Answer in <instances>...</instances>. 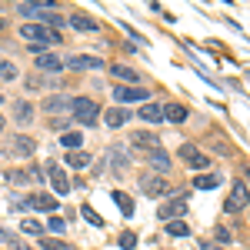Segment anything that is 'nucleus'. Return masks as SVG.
Masks as SVG:
<instances>
[{
	"label": "nucleus",
	"instance_id": "f257e3e1",
	"mask_svg": "<svg viewBox=\"0 0 250 250\" xmlns=\"http://www.w3.org/2000/svg\"><path fill=\"white\" fill-rule=\"evenodd\" d=\"M20 37L27 40L34 50H43V47H54V43H60V34L57 30H47L43 23H20Z\"/></svg>",
	"mask_w": 250,
	"mask_h": 250
},
{
	"label": "nucleus",
	"instance_id": "f03ea898",
	"mask_svg": "<svg viewBox=\"0 0 250 250\" xmlns=\"http://www.w3.org/2000/svg\"><path fill=\"white\" fill-rule=\"evenodd\" d=\"M70 117L80 127H94V124H100V104L94 97H74L70 100Z\"/></svg>",
	"mask_w": 250,
	"mask_h": 250
},
{
	"label": "nucleus",
	"instance_id": "7ed1b4c3",
	"mask_svg": "<svg viewBox=\"0 0 250 250\" xmlns=\"http://www.w3.org/2000/svg\"><path fill=\"white\" fill-rule=\"evenodd\" d=\"M114 100H117V107H127V104H147V100H150V90H147V87H127V83H117V87H114Z\"/></svg>",
	"mask_w": 250,
	"mask_h": 250
},
{
	"label": "nucleus",
	"instance_id": "20e7f679",
	"mask_svg": "<svg viewBox=\"0 0 250 250\" xmlns=\"http://www.w3.org/2000/svg\"><path fill=\"white\" fill-rule=\"evenodd\" d=\"M177 154H180V160H184L190 170H207V167H210V157L204 154L197 144H180V150H177Z\"/></svg>",
	"mask_w": 250,
	"mask_h": 250
},
{
	"label": "nucleus",
	"instance_id": "39448f33",
	"mask_svg": "<svg viewBox=\"0 0 250 250\" xmlns=\"http://www.w3.org/2000/svg\"><path fill=\"white\" fill-rule=\"evenodd\" d=\"M137 187H140V193H147V197H167L170 193V184L160 173H140Z\"/></svg>",
	"mask_w": 250,
	"mask_h": 250
},
{
	"label": "nucleus",
	"instance_id": "423d86ee",
	"mask_svg": "<svg viewBox=\"0 0 250 250\" xmlns=\"http://www.w3.org/2000/svg\"><path fill=\"white\" fill-rule=\"evenodd\" d=\"M47 180H50V187H54V197H67L70 193V177L67 170L54 164V160H47Z\"/></svg>",
	"mask_w": 250,
	"mask_h": 250
},
{
	"label": "nucleus",
	"instance_id": "0eeeda50",
	"mask_svg": "<svg viewBox=\"0 0 250 250\" xmlns=\"http://www.w3.org/2000/svg\"><path fill=\"white\" fill-rule=\"evenodd\" d=\"M250 207V190H247V184H233V190L227 193V204H224V210L227 213H240V210H247Z\"/></svg>",
	"mask_w": 250,
	"mask_h": 250
},
{
	"label": "nucleus",
	"instance_id": "6e6552de",
	"mask_svg": "<svg viewBox=\"0 0 250 250\" xmlns=\"http://www.w3.org/2000/svg\"><path fill=\"white\" fill-rule=\"evenodd\" d=\"M184 213H187V200H184V197H170V200H164V204L157 207V217H160L164 224H170V220L184 217Z\"/></svg>",
	"mask_w": 250,
	"mask_h": 250
},
{
	"label": "nucleus",
	"instance_id": "1a4fd4ad",
	"mask_svg": "<svg viewBox=\"0 0 250 250\" xmlns=\"http://www.w3.org/2000/svg\"><path fill=\"white\" fill-rule=\"evenodd\" d=\"M130 147L140 150V154H154V150H160V137L150 134V130H134L130 134Z\"/></svg>",
	"mask_w": 250,
	"mask_h": 250
},
{
	"label": "nucleus",
	"instance_id": "9d476101",
	"mask_svg": "<svg viewBox=\"0 0 250 250\" xmlns=\"http://www.w3.org/2000/svg\"><path fill=\"white\" fill-rule=\"evenodd\" d=\"M67 23H70L74 30H80V34H97V30H100V23H97L90 14H83V10H74V14L67 17Z\"/></svg>",
	"mask_w": 250,
	"mask_h": 250
},
{
	"label": "nucleus",
	"instance_id": "9b49d317",
	"mask_svg": "<svg viewBox=\"0 0 250 250\" xmlns=\"http://www.w3.org/2000/svg\"><path fill=\"white\" fill-rule=\"evenodd\" d=\"M63 67L70 70H100L104 67V57H90V54H77V57H67Z\"/></svg>",
	"mask_w": 250,
	"mask_h": 250
},
{
	"label": "nucleus",
	"instance_id": "f8f14e48",
	"mask_svg": "<svg viewBox=\"0 0 250 250\" xmlns=\"http://www.w3.org/2000/svg\"><path fill=\"white\" fill-rule=\"evenodd\" d=\"M27 204H30L34 210H43V213L57 210V197H54V193H43V190H34L30 197H27Z\"/></svg>",
	"mask_w": 250,
	"mask_h": 250
},
{
	"label": "nucleus",
	"instance_id": "ddd939ff",
	"mask_svg": "<svg viewBox=\"0 0 250 250\" xmlns=\"http://www.w3.org/2000/svg\"><path fill=\"white\" fill-rule=\"evenodd\" d=\"M70 100L74 97H67V94H50L43 100V110L47 114H70Z\"/></svg>",
	"mask_w": 250,
	"mask_h": 250
},
{
	"label": "nucleus",
	"instance_id": "4468645a",
	"mask_svg": "<svg viewBox=\"0 0 250 250\" xmlns=\"http://www.w3.org/2000/svg\"><path fill=\"white\" fill-rule=\"evenodd\" d=\"M127 120H130V110H127V107H110V110H104V124H107L110 130H120Z\"/></svg>",
	"mask_w": 250,
	"mask_h": 250
},
{
	"label": "nucleus",
	"instance_id": "2eb2a0df",
	"mask_svg": "<svg viewBox=\"0 0 250 250\" xmlns=\"http://www.w3.org/2000/svg\"><path fill=\"white\" fill-rule=\"evenodd\" d=\"M60 67H63V60H60L57 54H47V50H43V54L37 57V70H40V74H47V77H54Z\"/></svg>",
	"mask_w": 250,
	"mask_h": 250
},
{
	"label": "nucleus",
	"instance_id": "dca6fc26",
	"mask_svg": "<svg viewBox=\"0 0 250 250\" xmlns=\"http://www.w3.org/2000/svg\"><path fill=\"white\" fill-rule=\"evenodd\" d=\"M14 124H17V127H27V124H34V104H27V100H17V104H14Z\"/></svg>",
	"mask_w": 250,
	"mask_h": 250
},
{
	"label": "nucleus",
	"instance_id": "f3484780",
	"mask_svg": "<svg viewBox=\"0 0 250 250\" xmlns=\"http://www.w3.org/2000/svg\"><path fill=\"white\" fill-rule=\"evenodd\" d=\"M137 114H140V120H147V124H160V120H167V117H164V107L154 104V100H147Z\"/></svg>",
	"mask_w": 250,
	"mask_h": 250
},
{
	"label": "nucleus",
	"instance_id": "a211bd4d",
	"mask_svg": "<svg viewBox=\"0 0 250 250\" xmlns=\"http://www.w3.org/2000/svg\"><path fill=\"white\" fill-rule=\"evenodd\" d=\"M147 164H150V170H157L160 177H164V173H167V170L173 167V164H170V157L164 154V150H154V154H147Z\"/></svg>",
	"mask_w": 250,
	"mask_h": 250
},
{
	"label": "nucleus",
	"instance_id": "6ab92c4d",
	"mask_svg": "<svg viewBox=\"0 0 250 250\" xmlns=\"http://www.w3.org/2000/svg\"><path fill=\"white\" fill-rule=\"evenodd\" d=\"M90 164H94V160H90L87 150H70V154H67V167H70V170H87Z\"/></svg>",
	"mask_w": 250,
	"mask_h": 250
},
{
	"label": "nucleus",
	"instance_id": "aec40b11",
	"mask_svg": "<svg viewBox=\"0 0 250 250\" xmlns=\"http://www.w3.org/2000/svg\"><path fill=\"white\" fill-rule=\"evenodd\" d=\"M110 74H114L117 80H130V87L140 83V74H137L134 67H127V63H114V67H110Z\"/></svg>",
	"mask_w": 250,
	"mask_h": 250
},
{
	"label": "nucleus",
	"instance_id": "412c9836",
	"mask_svg": "<svg viewBox=\"0 0 250 250\" xmlns=\"http://www.w3.org/2000/svg\"><path fill=\"white\" fill-rule=\"evenodd\" d=\"M10 150L14 154H20V157H30L34 150H37V144H34V137H14V144H10Z\"/></svg>",
	"mask_w": 250,
	"mask_h": 250
},
{
	"label": "nucleus",
	"instance_id": "4be33fe9",
	"mask_svg": "<svg viewBox=\"0 0 250 250\" xmlns=\"http://www.w3.org/2000/svg\"><path fill=\"white\" fill-rule=\"evenodd\" d=\"M220 184H224V177H220V173H200V177L193 180V187H197V190H213V187H220Z\"/></svg>",
	"mask_w": 250,
	"mask_h": 250
},
{
	"label": "nucleus",
	"instance_id": "5701e85b",
	"mask_svg": "<svg viewBox=\"0 0 250 250\" xmlns=\"http://www.w3.org/2000/svg\"><path fill=\"white\" fill-rule=\"evenodd\" d=\"M187 114H190V110H187L184 104H167V107H164V117H167L170 124H184Z\"/></svg>",
	"mask_w": 250,
	"mask_h": 250
},
{
	"label": "nucleus",
	"instance_id": "b1692460",
	"mask_svg": "<svg viewBox=\"0 0 250 250\" xmlns=\"http://www.w3.org/2000/svg\"><path fill=\"white\" fill-rule=\"evenodd\" d=\"M60 147H67V154H70V150H80V147H83V134H80V130L60 134Z\"/></svg>",
	"mask_w": 250,
	"mask_h": 250
},
{
	"label": "nucleus",
	"instance_id": "393cba45",
	"mask_svg": "<svg viewBox=\"0 0 250 250\" xmlns=\"http://www.w3.org/2000/svg\"><path fill=\"white\" fill-rule=\"evenodd\" d=\"M57 83H60V80H54V77H43V74H30L23 87H27V90H43V87H57Z\"/></svg>",
	"mask_w": 250,
	"mask_h": 250
},
{
	"label": "nucleus",
	"instance_id": "a878e982",
	"mask_svg": "<svg viewBox=\"0 0 250 250\" xmlns=\"http://www.w3.org/2000/svg\"><path fill=\"white\" fill-rule=\"evenodd\" d=\"M110 197H114V204L120 207V213H124V217H134V200H130L124 190H114Z\"/></svg>",
	"mask_w": 250,
	"mask_h": 250
},
{
	"label": "nucleus",
	"instance_id": "bb28decb",
	"mask_svg": "<svg viewBox=\"0 0 250 250\" xmlns=\"http://www.w3.org/2000/svg\"><path fill=\"white\" fill-rule=\"evenodd\" d=\"M17 77H20L17 63H14V60H7V57H0V80H17Z\"/></svg>",
	"mask_w": 250,
	"mask_h": 250
},
{
	"label": "nucleus",
	"instance_id": "cd10ccee",
	"mask_svg": "<svg viewBox=\"0 0 250 250\" xmlns=\"http://www.w3.org/2000/svg\"><path fill=\"white\" fill-rule=\"evenodd\" d=\"M20 230L30 233V237H43V224H40L37 217H27V220H20Z\"/></svg>",
	"mask_w": 250,
	"mask_h": 250
},
{
	"label": "nucleus",
	"instance_id": "c85d7f7f",
	"mask_svg": "<svg viewBox=\"0 0 250 250\" xmlns=\"http://www.w3.org/2000/svg\"><path fill=\"white\" fill-rule=\"evenodd\" d=\"M40 250H74V247L63 244L60 237H43V240H40Z\"/></svg>",
	"mask_w": 250,
	"mask_h": 250
},
{
	"label": "nucleus",
	"instance_id": "c756f323",
	"mask_svg": "<svg viewBox=\"0 0 250 250\" xmlns=\"http://www.w3.org/2000/svg\"><path fill=\"white\" fill-rule=\"evenodd\" d=\"M167 233H170V237H187L190 227H187V220H170V224H167Z\"/></svg>",
	"mask_w": 250,
	"mask_h": 250
},
{
	"label": "nucleus",
	"instance_id": "7c9ffc66",
	"mask_svg": "<svg viewBox=\"0 0 250 250\" xmlns=\"http://www.w3.org/2000/svg\"><path fill=\"white\" fill-rule=\"evenodd\" d=\"M110 160H114V170H124V164H130V154L120 150V147H114V150H110Z\"/></svg>",
	"mask_w": 250,
	"mask_h": 250
},
{
	"label": "nucleus",
	"instance_id": "2f4dec72",
	"mask_svg": "<svg viewBox=\"0 0 250 250\" xmlns=\"http://www.w3.org/2000/svg\"><path fill=\"white\" fill-rule=\"evenodd\" d=\"M80 213L87 217V224H94V227H104V217H100V213H97L90 204H83V207H80Z\"/></svg>",
	"mask_w": 250,
	"mask_h": 250
},
{
	"label": "nucleus",
	"instance_id": "473e14b6",
	"mask_svg": "<svg viewBox=\"0 0 250 250\" xmlns=\"http://www.w3.org/2000/svg\"><path fill=\"white\" fill-rule=\"evenodd\" d=\"M213 240H217V247H220V244H230V240H233V233L227 230L224 224H220V227H213Z\"/></svg>",
	"mask_w": 250,
	"mask_h": 250
},
{
	"label": "nucleus",
	"instance_id": "72a5a7b5",
	"mask_svg": "<svg viewBox=\"0 0 250 250\" xmlns=\"http://www.w3.org/2000/svg\"><path fill=\"white\" fill-rule=\"evenodd\" d=\"M117 244H120V247H124V250H134V247H137V233L124 230V233H120V240H117Z\"/></svg>",
	"mask_w": 250,
	"mask_h": 250
},
{
	"label": "nucleus",
	"instance_id": "f704fd0d",
	"mask_svg": "<svg viewBox=\"0 0 250 250\" xmlns=\"http://www.w3.org/2000/svg\"><path fill=\"white\" fill-rule=\"evenodd\" d=\"M47 227H50L54 233H63L67 230V220H63V217H47Z\"/></svg>",
	"mask_w": 250,
	"mask_h": 250
},
{
	"label": "nucleus",
	"instance_id": "c9c22d12",
	"mask_svg": "<svg viewBox=\"0 0 250 250\" xmlns=\"http://www.w3.org/2000/svg\"><path fill=\"white\" fill-rule=\"evenodd\" d=\"M30 180V173H23V170H7V184H27Z\"/></svg>",
	"mask_w": 250,
	"mask_h": 250
},
{
	"label": "nucleus",
	"instance_id": "e433bc0d",
	"mask_svg": "<svg viewBox=\"0 0 250 250\" xmlns=\"http://www.w3.org/2000/svg\"><path fill=\"white\" fill-rule=\"evenodd\" d=\"M50 127H54V130H63V134H67V120H60V117H54V120H50Z\"/></svg>",
	"mask_w": 250,
	"mask_h": 250
},
{
	"label": "nucleus",
	"instance_id": "4c0bfd02",
	"mask_svg": "<svg viewBox=\"0 0 250 250\" xmlns=\"http://www.w3.org/2000/svg\"><path fill=\"white\" fill-rule=\"evenodd\" d=\"M200 250H224V247H217V244H207V240H204V244H200Z\"/></svg>",
	"mask_w": 250,
	"mask_h": 250
},
{
	"label": "nucleus",
	"instance_id": "58836bf2",
	"mask_svg": "<svg viewBox=\"0 0 250 250\" xmlns=\"http://www.w3.org/2000/svg\"><path fill=\"white\" fill-rule=\"evenodd\" d=\"M10 250H34V247H27V244H20V240H17V244H14Z\"/></svg>",
	"mask_w": 250,
	"mask_h": 250
},
{
	"label": "nucleus",
	"instance_id": "ea45409f",
	"mask_svg": "<svg viewBox=\"0 0 250 250\" xmlns=\"http://www.w3.org/2000/svg\"><path fill=\"white\" fill-rule=\"evenodd\" d=\"M0 134H3V114H0Z\"/></svg>",
	"mask_w": 250,
	"mask_h": 250
},
{
	"label": "nucleus",
	"instance_id": "a19ab883",
	"mask_svg": "<svg viewBox=\"0 0 250 250\" xmlns=\"http://www.w3.org/2000/svg\"><path fill=\"white\" fill-rule=\"evenodd\" d=\"M0 104H3V94H0Z\"/></svg>",
	"mask_w": 250,
	"mask_h": 250
}]
</instances>
